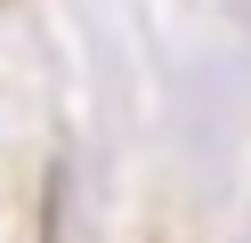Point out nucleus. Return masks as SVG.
I'll list each match as a JSON object with an SVG mask.
<instances>
[]
</instances>
